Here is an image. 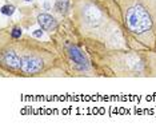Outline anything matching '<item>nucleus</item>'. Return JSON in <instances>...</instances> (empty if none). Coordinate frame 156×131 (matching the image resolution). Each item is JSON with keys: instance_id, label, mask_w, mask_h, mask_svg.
Listing matches in <instances>:
<instances>
[{"instance_id": "f03ea898", "label": "nucleus", "mask_w": 156, "mask_h": 131, "mask_svg": "<svg viewBox=\"0 0 156 131\" xmlns=\"http://www.w3.org/2000/svg\"><path fill=\"white\" fill-rule=\"evenodd\" d=\"M71 19L83 38L109 48H128L118 0H72Z\"/></svg>"}, {"instance_id": "20e7f679", "label": "nucleus", "mask_w": 156, "mask_h": 131, "mask_svg": "<svg viewBox=\"0 0 156 131\" xmlns=\"http://www.w3.org/2000/svg\"><path fill=\"white\" fill-rule=\"evenodd\" d=\"M48 38L58 48L69 78H103L92 62L71 16L62 17L59 28Z\"/></svg>"}, {"instance_id": "1a4fd4ad", "label": "nucleus", "mask_w": 156, "mask_h": 131, "mask_svg": "<svg viewBox=\"0 0 156 131\" xmlns=\"http://www.w3.org/2000/svg\"><path fill=\"white\" fill-rule=\"evenodd\" d=\"M145 60H147L148 78H156V52L151 49H144Z\"/></svg>"}, {"instance_id": "f257e3e1", "label": "nucleus", "mask_w": 156, "mask_h": 131, "mask_svg": "<svg viewBox=\"0 0 156 131\" xmlns=\"http://www.w3.org/2000/svg\"><path fill=\"white\" fill-rule=\"evenodd\" d=\"M0 72L12 78H69L51 39L24 35L12 39L0 32Z\"/></svg>"}, {"instance_id": "9b49d317", "label": "nucleus", "mask_w": 156, "mask_h": 131, "mask_svg": "<svg viewBox=\"0 0 156 131\" xmlns=\"http://www.w3.org/2000/svg\"><path fill=\"white\" fill-rule=\"evenodd\" d=\"M44 31L41 30V28H39V30H35V31H32V36H35V38H37V39H44Z\"/></svg>"}, {"instance_id": "39448f33", "label": "nucleus", "mask_w": 156, "mask_h": 131, "mask_svg": "<svg viewBox=\"0 0 156 131\" xmlns=\"http://www.w3.org/2000/svg\"><path fill=\"white\" fill-rule=\"evenodd\" d=\"M60 22H62V19H58V17H55L48 12H39L36 15V23L48 36L58 30Z\"/></svg>"}, {"instance_id": "0eeeda50", "label": "nucleus", "mask_w": 156, "mask_h": 131, "mask_svg": "<svg viewBox=\"0 0 156 131\" xmlns=\"http://www.w3.org/2000/svg\"><path fill=\"white\" fill-rule=\"evenodd\" d=\"M143 2L147 5L152 17V38H154V49L152 51L156 52V0H143Z\"/></svg>"}, {"instance_id": "423d86ee", "label": "nucleus", "mask_w": 156, "mask_h": 131, "mask_svg": "<svg viewBox=\"0 0 156 131\" xmlns=\"http://www.w3.org/2000/svg\"><path fill=\"white\" fill-rule=\"evenodd\" d=\"M54 9L56 11V13H59L60 17L71 16V11H72V0H55Z\"/></svg>"}, {"instance_id": "9d476101", "label": "nucleus", "mask_w": 156, "mask_h": 131, "mask_svg": "<svg viewBox=\"0 0 156 131\" xmlns=\"http://www.w3.org/2000/svg\"><path fill=\"white\" fill-rule=\"evenodd\" d=\"M15 9H16V7L13 4H4V5H2L0 11H2V15L9 17V16H12L13 13H15Z\"/></svg>"}, {"instance_id": "6e6552de", "label": "nucleus", "mask_w": 156, "mask_h": 131, "mask_svg": "<svg viewBox=\"0 0 156 131\" xmlns=\"http://www.w3.org/2000/svg\"><path fill=\"white\" fill-rule=\"evenodd\" d=\"M2 31L3 32H5L9 38H12V39H20V38H23L24 35H26L23 27L20 26L19 23H9L7 27L2 28Z\"/></svg>"}, {"instance_id": "f8f14e48", "label": "nucleus", "mask_w": 156, "mask_h": 131, "mask_svg": "<svg viewBox=\"0 0 156 131\" xmlns=\"http://www.w3.org/2000/svg\"><path fill=\"white\" fill-rule=\"evenodd\" d=\"M24 2H28V3H30V2H34V0H24Z\"/></svg>"}, {"instance_id": "7ed1b4c3", "label": "nucleus", "mask_w": 156, "mask_h": 131, "mask_svg": "<svg viewBox=\"0 0 156 131\" xmlns=\"http://www.w3.org/2000/svg\"><path fill=\"white\" fill-rule=\"evenodd\" d=\"M83 43L103 78H148L144 49L109 48L86 38Z\"/></svg>"}]
</instances>
